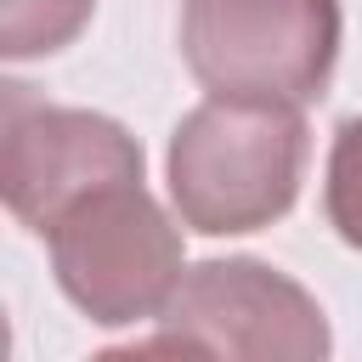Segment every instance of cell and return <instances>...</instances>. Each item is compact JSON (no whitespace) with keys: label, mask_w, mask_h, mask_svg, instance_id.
<instances>
[{"label":"cell","mask_w":362,"mask_h":362,"mask_svg":"<svg viewBox=\"0 0 362 362\" xmlns=\"http://www.w3.org/2000/svg\"><path fill=\"white\" fill-rule=\"evenodd\" d=\"M305 119L288 102L209 96L170 130L164 181L181 226L204 238H243L283 221L305 181Z\"/></svg>","instance_id":"1"},{"label":"cell","mask_w":362,"mask_h":362,"mask_svg":"<svg viewBox=\"0 0 362 362\" xmlns=\"http://www.w3.org/2000/svg\"><path fill=\"white\" fill-rule=\"evenodd\" d=\"M40 238L51 249L57 288L96 328L158 322V311L170 305L187 272L181 226L141 181H113L79 198Z\"/></svg>","instance_id":"2"},{"label":"cell","mask_w":362,"mask_h":362,"mask_svg":"<svg viewBox=\"0 0 362 362\" xmlns=\"http://www.w3.org/2000/svg\"><path fill=\"white\" fill-rule=\"evenodd\" d=\"M339 0H181V62L209 96L311 107L339 62Z\"/></svg>","instance_id":"3"},{"label":"cell","mask_w":362,"mask_h":362,"mask_svg":"<svg viewBox=\"0 0 362 362\" xmlns=\"http://www.w3.org/2000/svg\"><path fill=\"white\" fill-rule=\"evenodd\" d=\"M136 351H187V356H243V362H322L334 351L328 317L305 283L288 272L226 255L181 272L158 334Z\"/></svg>","instance_id":"4"},{"label":"cell","mask_w":362,"mask_h":362,"mask_svg":"<svg viewBox=\"0 0 362 362\" xmlns=\"http://www.w3.org/2000/svg\"><path fill=\"white\" fill-rule=\"evenodd\" d=\"M141 141L119 119L45 102L23 79L0 90V192L28 232H45L113 181H141Z\"/></svg>","instance_id":"5"},{"label":"cell","mask_w":362,"mask_h":362,"mask_svg":"<svg viewBox=\"0 0 362 362\" xmlns=\"http://www.w3.org/2000/svg\"><path fill=\"white\" fill-rule=\"evenodd\" d=\"M90 11L96 0H0V57L6 62L57 57L85 34Z\"/></svg>","instance_id":"6"},{"label":"cell","mask_w":362,"mask_h":362,"mask_svg":"<svg viewBox=\"0 0 362 362\" xmlns=\"http://www.w3.org/2000/svg\"><path fill=\"white\" fill-rule=\"evenodd\" d=\"M322 209H328L334 238L362 255V113H351L334 130L328 175H322Z\"/></svg>","instance_id":"7"}]
</instances>
